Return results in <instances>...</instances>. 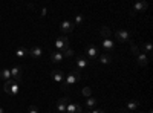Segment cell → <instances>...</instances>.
I'll return each mask as SVG.
<instances>
[{"instance_id":"cell-1","label":"cell","mask_w":153,"mask_h":113,"mask_svg":"<svg viewBox=\"0 0 153 113\" xmlns=\"http://www.w3.org/2000/svg\"><path fill=\"white\" fill-rule=\"evenodd\" d=\"M81 81V72L76 69V70H72L71 73H68V77H65V81L61 83V90H68L71 86L76 84Z\"/></svg>"},{"instance_id":"cell-2","label":"cell","mask_w":153,"mask_h":113,"mask_svg":"<svg viewBox=\"0 0 153 113\" xmlns=\"http://www.w3.org/2000/svg\"><path fill=\"white\" fill-rule=\"evenodd\" d=\"M3 90H5L6 93L12 95V96H17L19 92H20V86H19L17 81H14V80L11 78V80L5 81V84H3Z\"/></svg>"},{"instance_id":"cell-3","label":"cell","mask_w":153,"mask_h":113,"mask_svg":"<svg viewBox=\"0 0 153 113\" xmlns=\"http://www.w3.org/2000/svg\"><path fill=\"white\" fill-rule=\"evenodd\" d=\"M55 49H57V52H65L66 49H69V38L68 37H58V38L55 40Z\"/></svg>"},{"instance_id":"cell-4","label":"cell","mask_w":153,"mask_h":113,"mask_svg":"<svg viewBox=\"0 0 153 113\" xmlns=\"http://www.w3.org/2000/svg\"><path fill=\"white\" fill-rule=\"evenodd\" d=\"M115 37H117V40L120 43H127L132 38V32L127 29H118V31H115Z\"/></svg>"},{"instance_id":"cell-5","label":"cell","mask_w":153,"mask_h":113,"mask_svg":"<svg viewBox=\"0 0 153 113\" xmlns=\"http://www.w3.org/2000/svg\"><path fill=\"white\" fill-rule=\"evenodd\" d=\"M74 28H75V24L71 20H65V21H61V24H60V31L63 34H71L74 31Z\"/></svg>"},{"instance_id":"cell-6","label":"cell","mask_w":153,"mask_h":113,"mask_svg":"<svg viewBox=\"0 0 153 113\" xmlns=\"http://www.w3.org/2000/svg\"><path fill=\"white\" fill-rule=\"evenodd\" d=\"M86 55H87L89 60L98 58V47H97L95 44H89V46L86 47Z\"/></svg>"},{"instance_id":"cell-7","label":"cell","mask_w":153,"mask_h":113,"mask_svg":"<svg viewBox=\"0 0 153 113\" xmlns=\"http://www.w3.org/2000/svg\"><path fill=\"white\" fill-rule=\"evenodd\" d=\"M11 78L14 81H17V83L22 81V67L20 66H12V69H11Z\"/></svg>"},{"instance_id":"cell-8","label":"cell","mask_w":153,"mask_h":113,"mask_svg":"<svg viewBox=\"0 0 153 113\" xmlns=\"http://www.w3.org/2000/svg\"><path fill=\"white\" fill-rule=\"evenodd\" d=\"M51 77H52V80H54L55 83H58V84H61L63 81H65V73H63V70H60V69L52 70Z\"/></svg>"},{"instance_id":"cell-9","label":"cell","mask_w":153,"mask_h":113,"mask_svg":"<svg viewBox=\"0 0 153 113\" xmlns=\"http://www.w3.org/2000/svg\"><path fill=\"white\" fill-rule=\"evenodd\" d=\"M66 112L68 113H83V107L80 104H75V103H68L66 106Z\"/></svg>"},{"instance_id":"cell-10","label":"cell","mask_w":153,"mask_h":113,"mask_svg":"<svg viewBox=\"0 0 153 113\" xmlns=\"http://www.w3.org/2000/svg\"><path fill=\"white\" fill-rule=\"evenodd\" d=\"M149 8V3L147 2H136L135 5H133V12H130V14H136V12H144L146 9Z\"/></svg>"},{"instance_id":"cell-11","label":"cell","mask_w":153,"mask_h":113,"mask_svg":"<svg viewBox=\"0 0 153 113\" xmlns=\"http://www.w3.org/2000/svg\"><path fill=\"white\" fill-rule=\"evenodd\" d=\"M101 46H103V49H106V52H112L113 49H115V43H113L112 38H103Z\"/></svg>"},{"instance_id":"cell-12","label":"cell","mask_w":153,"mask_h":113,"mask_svg":"<svg viewBox=\"0 0 153 113\" xmlns=\"http://www.w3.org/2000/svg\"><path fill=\"white\" fill-rule=\"evenodd\" d=\"M42 55H43V49L40 46H34V47L29 49V57H32V58H42Z\"/></svg>"},{"instance_id":"cell-13","label":"cell","mask_w":153,"mask_h":113,"mask_svg":"<svg viewBox=\"0 0 153 113\" xmlns=\"http://www.w3.org/2000/svg\"><path fill=\"white\" fill-rule=\"evenodd\" d=\"M69 103V98H61L58 99V103H57V110L58 113H66V106Z\"/></svg>"},{"instance_id":"cell-14","label":"cell","mask_w":153,"mask_h":113,"mask_svg":"<svg viewBox=\"0 0 153 113\" xmlns=\"http://www.w3.org/2000/svg\"><path fill=\"white\" fill-rule=\"evenodd\" d=\"M76 67H78V70H84L89 67V61L87 58L84 57H76Z\"/></svg>"},{"instance_id":"cell-15","label":"cell","mask_w":153,"mask_h":113,"mask_svg":"<svg viewBox=\"0 0 153 113\" xmlns=\"http://www.w3.org/2000/svg\"><path fill=\"white\" fill-rule=\"evenodd\" d=\"M136 61H138V64H139V66H143V67H144V66H147V64H149L150 58H149V57H147L146 54L139 52V55L136 57Z\"/></svg>"},{"instance_id":"cell-16","label":"cell","mask_w":153,"mask_h":113,"mask_svg":"<svg viewBox=\"0 0 153 113\" xmlns=\"http://www.w3.org/2000/svg\"><path fill=\"white\" fill-rule=\"evenodd\" d=\"M51 61L52 63H61V61H65V57H63L61 52L54 51V52H51Z\"/></svg>"},{"instance_id":"cell-17","label":"cell","mask_w":153,"mask_h":113,"mask_svg":"<svg viewBox=\"0 0 153 113\" xmlns=\"http://www.w3.org/2000/svg\"><path fill=\"white\" fill-rule=\"evenodd\" d=\"M16 57L17 58H26V57H29V49H26V47H19L17 51H16Z\"/></svg>"},{"instance_id":"cell-18","label":"cell","mask_w":153,"mask_h":113,"mask_svg":"<svg viewBox=\"0 0 153 113\" xmlns=\"http://www.w3.org/2000/svg\"><path fill=\"white\" fill-rule=\"evenodd\" d=\"M126 109L129 110V112H136V110L139 109V101H138V99H132V101L127 103Z\"/></svg>"},{"instance_id":"cell-19","label":"cell","mask_w":153,"mask_h":113,"mask_svg":"<svg viewBox=\"0 0 153 113\" xmlns=\"http://www.w3.org/2000/svg\"><path fill=\"white\" fill-rule=\"evenodd\" d=\"M141 51H143V54H152V51H153V44H152L150 41L143 43V46H141Z\"/></svg>"},{"instance_id":"cell-20","label":"cell","mask_w":153,"mask_h":113,"mask_svg":"<svg viewBox=\"0 0 153 113\" xmlns=\"http://www.w3.org/2000/svg\"><path fill=\"white\" fill-rule=\"evenodd\" d=\"M100 34H101V37H104V38H110L112 37V31H110L109 26H103L100 29Z\"/></svg>"},{"instance_id":"cell-21","label":"cell","mask_w":153,"mask_h":113,"mask_svg":"<svg viewBox=\"0 0 153 113\" xmlns=\"http://www.w3.org/2000/svg\"><path fill=\"white\" fill-rule=\"evenodd\" d=\"M0 80H3V81L11 80V70L9 69H2L0 70Z\"/></svg>"},{"instance_id":"cell-22","label":"cell","mask_w":153,"mask_h":113,"mask_svg":"<svg viewBox=\"0 0 153 113\" xmlns=\"http://www.w3.org/2000/svg\"><path fill=\"white\" fill-rule=\"evenodd\" d=\"M95 106H97V99L95 98H87L86 99V109H89V110H94L95 109Z\"/></svg>"},{"instance_id":"cell-23","label":"cell","mask_w":153,"mask_h":113,"mask_svg":"<svg viewBox=\"0 0 153 113\" xmlns=\"http://www.w3.org/2000/svg\"><path fill=\"white\" fill-rule=\"evenodd\" d=\"M100 63L101 64H109V63H112V57L109 54H103V55H100Z\"/></svg>"},{"instance_id":"cell-24","label":"cell","mask_w":153,"mask_h":113,"mask_svg":"<svg viewBox=\"0 0 153 113\" xmlns=\"http://www.w3.org/2000/svg\"><path fill=\"white\" fill-rule=\"evenodd\" d=\"M139 52H141V51H139V47H138L135 43H130V54H132L133 57H138Z\"/></svg>"},{"instance_id":"cell-25","label":"cell","mask_w":153,"mask_h":113,"mask_svg":"<svg viewBox=\"0 0 153 113\" xmlns=\"http://www.w3.org/2000/svg\"><path fill=\"white\" fill-rule=\"evenodd\" d=\"M81 93H83V96H86V98H91V96H92V89H91V87H83Z\"/></svg>"},{"instance_id":"cell-26","label":"cell","mask_w":153,"mask_h":113,"mask_svg":"<svg viewBox=\"0 0 153 113\" xmlns=\"http://www.w3.org/2000/svg\"><path fill=\"white\" fill-rule=\"evenodd\" d=\"M63 57H65V58H72V57H75V52L69 47V49H66V51L63 52Z\"/></svg>"},{"instance_id":"cell-27","label":"cell","mask_w":153,"mask_h":113,"mask_svg":"<svg viewBox=\"0 0 153 113\" xmlns=\"http://www.w3.org/2000/svg\"><path fill=\"white\" fill-rule=\"evenodd\" d=\"M83 21H84V17H83L81 14H78V16L75 17V21H74V24H75V26H76V24H81Z\"/></svg>"},{"instance_id":"cell-28","label":"cell","mask_w":153,"mask_h":113,"mask_svg":"<svg viewBox=\"0 0 153 113\" xmlns=\"http://www.w3.org/2000/svg\"><path fill=\"white\" fill-rule=\"evenodd\" d=\"M28 113H38V109L35 106H29L28 107Z\"/></svg>"},{"instance_id":"cell-29","label":"cell","mask_w":153,"mask_h":113,"mask_svg":"<svg viewBox=\"0 0 153 113\" xmlns=\"http://www.w3.org/2000/svg\"><path fill=\"white\" fill-rule=\"evenodd\" d=\"M89 113H104V110H101V109H94V110H89Z\"/></svg>"},{"instance_id":"cell-30","label":"cell","mask_w":153,"mask_h":113,"mask_svg":"<svg viewBox=\"0 0 153 113\" xmlns=\"http://www.w3.org/2000/svg\"><path fill=\"white\" fill-rule=\"evenodd\" d=\"M40 14H42V17H45V16L48 14V9H46V8H43V9H42V12H40Z\"/></svg>"},{"instance_id":"cell-31","label":"cell","mask_w":153,"mask_h":113,"mask_svg":"<svg viewBox=\"0 0 153 113\" xmlns=\"http://www.w3.org/2000/svg\"><path fill=\"white\" fill-rule=\"evenodd\" d=\"M120 113H130V112H129V110H127V109H123V110H121Z\"/></svg>"},{"instance_id":"cell-32","label":"cell","mask_w":153,"mask_h":113,"mask_svg":"<svg viewBox=\"0 0 153 113\" xmlns=\"http://www.w3.org/2000/svg\"><path fill=\"white\" fill-rule=\"evenodd\" d=\"M0 113H5V110H3L2 107H0Z\"/></svg>"},{"instance_id":"cell-33","label":"cell","mask_w":153,"mask_h":113,"mask_svg":"<svg viewBox=\"0 0 153 113\" xmlns=\"http://www.w3.org/2000/svg\"><path fill=\"white\" fill-rule=\"evenodd\" d=\"M83 113H89V110H87V112H84V110H83Z\"/></svg>"},{"instance_id":"cell-34","label":"cell","mask_w":153,"mask_h":113,"mask_svg":"<svg viewBox=\"0 0 153 113\" xmlns=\"http://www.w3.org/2000/svg\"><path fill=\"white\" fill-rule=\"evenodd\" d=\"M138 113H143V112H138Z\"/></svg>"}]
</instances>
